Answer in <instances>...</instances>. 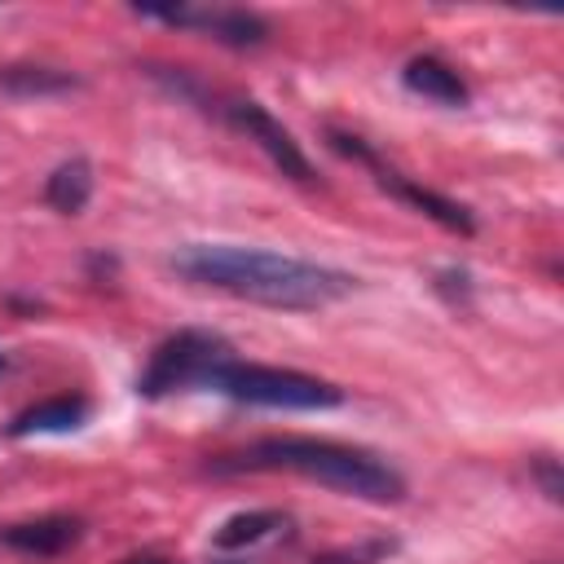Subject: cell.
<instances>
[{"label":"cell","instance_id":"cell-11","mask_svg":"<svg viewBox=\"0 0 564 564\" xmlns=\"http://www.w3.org/2000/svg\"><path fill=\"white\" fill-rule=\"evenodd\" d=\"M44 198H48V207H57L62 216L84 212L88 198H93V167H88V159H66L62 167H53V176H48V185H44Z\"/></svg>","mask_w":564,"mask_h":564},{"label":"cell","instance_id":"cell-10","mask_svg":"<svg viewBox=\"0 0 564 564\" xmlns=\"http://www.w3.org/2000/svg\"><path fill=\"white\" fill-rule=\"evenodd\" d=\"M88 419V401L84 397H48L40 405H26L13 423L9 436H31V432H75Z\"/></svg>","mask_w":564,"mask_h":564},{"label":"cell","instance_id":"cell-16","mask_svg":"<svg viewBox=\"0 0 564 564\" xmlns=\"http://www.w3.org/2000/svg\"><path fill=\"white\" fill-rule=\"evenodd\" d=\"M119 564H172V560H163V555H128Z\"/></svg>","mask_w":564,"mask_h":564},{"label":"cell","instance_id":"cell-13","mask_svg":"<svg viewBox=\"0 0 564 564\" xmlns=\"http://www.w3.org/2000/svg\"><path fill=\"white\" fill-rule=\"evenodd\" d=\"M278 529H286V516H282V511H238V516H229V520L216 529V546L238 551V546L264 542V538L278 533Z\"/></svg>","mask_w":564,"mask_h":564},{"label":"cell","instance_id":"cell-14","mask_svg":"<svg viewBox=\"0 0 564 564\" xmlns=\"http://www.w3.org/2000/svg\"><path fill=\"white\" fill-rule=\"evenodd\" d=\"M388 551H392V542H370V546H357V551H330V555H322L313 564H375Z\"/></svg>","mask_w":564,"mask_h":564},{"label":"cell","instance_id":"cell-6","mask_svg":"<svg viewBox=\"0 0 564 564\" xmlns=\"http://www.w3.org/2000/svg\"><path fill=\"white\" fill-rule=\"evenodd\" d=\"M141 18H163L176 26H198L212 40L229 44V48H256L269 35V22L247 13V9H137Z\"/></svg>","mask_w":564,"mask_h":564},{"label":"cell","instance_id":"cell-4","mask_svg":"<svg viewBox=\"0 0 564 564\" xmlns=\"http://www.w3.org/2000/svg\"><path fill=\"white\" fill-rule=\"evenodd\" d=\"M220 361H229V344L220 335L176 330L154 348L150 366L137 375V392L141 397H167V392H181V388H194V383L207 388V379Z\"/></svg>","mask_w":564,"mask_h":564},{"label":"cell","instance_id":"cell-8","mask_svg":"<svg viewBox=\"0 0 564 564\" xmlns=\"http://www.w3.org/2000/svg\"><path fill=\"white\" fill-rule=\"evenodd\" d=\"M79 520L75 516H40V520H22V524H4L0 542L22 551V555H62L66 546L79 542Z\"/></svg>","mask_w":564,"mask_h":564},{"label":"cell","instance_id":"cell-2","mask_svg":"<svg viewBox=\"0 0 564 564\" xmlns=\"http://www.w3.org/2000/svg\"><path fill=\"white\" fill-rule=\"evenodd\" d=\"M220 471L229 467H247V471H300L317 485H330L339 494L366 498V502H401L405 498V480L379 463L366 449L352 445H335V441H313V436H269L256 441L251 449L216 463Z\"/></svg>","mask_w":564,"mask_h":564},{"label":"cell","instance_id":"cell-3","mask_svg":"<svg viewBox=\"0 0 564 564\" xmlns=\"http://www.w3.org/2000/svg\"><path fill=\"white\" fill-rule=\"evenodd\" d=\"M207 388L247 401V405H269V410H330L344 401V392L317 375L282 370V366H251V361H220L207 379Z\"/></svg>","mask_w":564,"mask_h":564},{"label":"cell","instance_id":"cell-5","mask_svg":"<svg viewBox=\"0 0 564 564\" xmlns=\"http://www.w3.org/2000/svg\"><path fill=\"white\" fill-rule=\"evenodd\" d=\"M225 115H229V123L234 128H242L278 167H282V176H291V181H313V163H308V154L300 150V141L260 106V101H247V97H238V101H229L225 106Z\"/></svg>","mask_w":564,"mask_h":564},{"label":"cell","instance_id":"cell-9","mask_svg":"<svg viewBox=\"0 0 564 564\" xmlns=\"http://www.w3.org/2000/svg\"><path fill=\"white\" fill-rule=\"evenodd\" d=\"M401 79H405L410 93H419V97H427L436 106H467V84L458 79V70L449 62H441L432 53L410 57L405 70H401Z\"/></svg>","mask_w":564,"mask_h":564},{"label":"cell","instance_id":"cell-7","mask_svg":"<svg viewBox=\"0 0 564 564\" xmlns=\"http://www.w3.org/2000/svg\"><path fill=\"white\" fill-rule=\"evenodd\" d=\"M370 172L379 176V185H383L388 194H397L401 203H410L414 212H423L427 220H436L441 229H449V234H471V229H476V220H471V212H467L463 203H454V198H445V194H436V189H423V185L397 176V172L383 167V163H375Z\"/></svg>","mask_w":564,"mask_h":564},{"label":"cell","instance_id":"cell-12","mask_svg":"<svg viewBox=\"0 0 564 564\" xmlns=\"http://www.w3.org/2000/svg\"><path fill=\"white\" fill-rule=\"evenodd\" d=\"M0 88L13 97H57V93L79 88V79L70 70H53V66H4Z\"/></svg>","mask_w":564,"mask_h":564},{"label":"cell","instance_id":"cell-1","mask_svg":"<svg viewBox=\"0 0 564 564\" xmlns=\"http://www.w3.org/2000/svg\"><path fill=\"white\" fill-rule=\"evenodd\" d=\"M172 269L198 286H212L264 308H322L330 300H344L357 286V278L344 269L260 251V247H229V242H189L172 256Z\"/></svg>","mask_w":564,"mask_h":564},{"label":"cell","instance_id":"cell-15","mask_svg":"<svg viewBox=\"0 0 564 564\" xmlns=\"http://www.w3.org/2000/svg\"><path fill=\"white\" fill-rule=\"evenodd\" d=\"M538 480L546 485V498H560V494H564V485H560V467H555V458H538Z\"/></svg>","mask_w":564,"mask_h":564}]
</instances>
